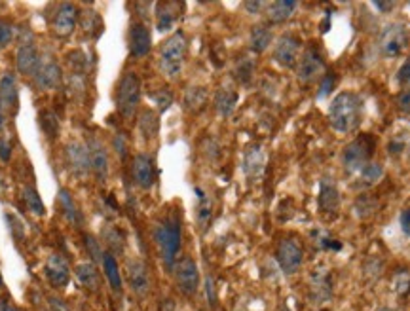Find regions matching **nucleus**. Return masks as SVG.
I'll use <instances>...</instances> for the list:
<instances>
[{
    "label": "nucleus",
    "mask_w": 410,
    "mask_h": 311,
    "mask_svg": "<svg viewBox=\"0 0 410 311\" xmlns=\"http://www.w3.org/2000/svg\"><path fill=\"white\" fill-rule=\"evenodd\" d=\"M410 33L403 23H390L384 27L378 38V50L384 55L386 59H395L409 46Z\"/></svg>",
    "instance_id": "6"
},
{
    "label": "nucleus",
    "mask_w": 410,
    "mask_h": 311,
    "mask_svg": "<svg viewBox=\"0 0 410 311\" xmlns=\"http://www.w3.org/2000/svg\"><path fill=\"white\" fill-rule=\"evenodd\" d=\"M266 167V154L264 148L260 145H249L243 152V173L249 179H258L262 177Z\"/></svg>",
    "instance_id": "21"
},
{
    "label": "nucleus",
    "mask_w": 410,
    "mask_h": 311,
    "mask_svg": "<svg viewBox=\"0 0 410 311\" xmlns=\"http://www.w3.org/2000/svg\"><path fill=\"white\" fill-rule=\"evenodd\" d=\"M397 82L401 84V86H409L410 84V57L409 59H404L403 65L399 66Z\"/></svg>",
    "instance_id": "43"
},
{
    "label": "nucleus",
    "mask_w": 410,
    "mask_h": 311,
    "mask_svg": "<svg viewBox=\"0 0 410 311\" xmlns=\"http://www.w3.org/2000/svg\"><path fill=\"white\" fill-rule=\"evenodd\" d=\"M87 156H90V169L95 175V179L99 182H105L108 179V154H106L105 145L99 139L87 140Z\"/></svg>",
    "instance_id": "16"
},
{
    "label": "nucleus",
    "mask_w": 410,
    "mask_h": 311,
    "mask_svg": "<svg viewBox=\"0 0 410 311\" xmlns=\"http://www.w3.org/2000/svg\"><path fill=\"white\" fill-rule=\"evenodd\" d=\"M382 311H393V310H390V308H386V310H382Z\"/></svg>",
    "instance_id": "54"
},
{
    "label": "nucleus",
    "mask_w": 410,
    "mask_h": 311,
    "mask_svg": "<svg viewBox=\"0 0 410 311\" xmlns=\"http://www.w3.org/2000/svg\"><path fill=\"white\" fill-rule=\"evenodd\" d=\"M114 146H116V152H120V156L124 158V156H126V143H124V137H122V135H116Z\"/></svg>",
    "instance_id": "50"
},
{
    "label": "nucleus",
    "mask_w": 410,
    "mask_h": 311,
    "mask_svg": "<svg viewBox=\"0 0 410 311\" xmlns=\"http://www.w3.org/2000/svg\"><path fill=\"white\" fill-rule=\"evenodd\" d=\"M264 6H266V4H264V2H260V0H257V2H253V0H249V2H245V4H243V8L249 13H260V10H262Z\"/></svg>",
    "instance_id": "47"
},
{
    "label": "nucleus",
    "mask_w": 410,
    "mask_h": 311,
    "mask_svg": "<svg viewBox=\"0 0 410 311\" xmlns=\"http://www.w3.org/2000/svg\"><path fill=\"white\" fill-rule=\"evenodd\" d=\"M139 131L143 133V137L146 140H153L158 137L160 131V120L158 114L154 113V110H143L139 116Z\"/></svg>",
    "instance_id": "31"
},
{
    "label": "nucleus",
    "mask_w": 410,
    "mask_h": 311,
    "mask_svg": "<svg viewBox=\"0 0 410 311\" xmlns=\"http://www.w3.org/2000/svg\"><path fill=\"white\" fill-rule=\"evenodd\" d=\"M57 205H59L63 217H65L71 224L74 226L82 224V215H80L78 207H76V203H74L73 196L66 192L65 188H61L59 194H57Z\"/></svg>",
    "instance_id": "28"
},
{
    "label": "nucleus",
    "mask_w": 410,
    "mask_h": 311,
    "mask_svg": "<svg viewBox=\"0 0 410 311\" xmlns=\"http://www.w3.org/2000/svg\"><path fill=\"white\" fill-rule=\"evenodd\" d=\"M271 42H274V33L268 25H255L251 29V36H249V46L255 53H262L268 50Z\"/></svg>",
    "instance_id": "29"
},
{
    "label": "nucleus",
    "mask_w": 410,
    "mask_h": 311,
    "mask_svg": "<svg viewBox=\"0 0 410 311\" xmlns=\"http://www.w3.org/2000/svg\"><path fill=\"white\" fill-rule=\"evenodd\" d=\"M76 279H78L80 285L84 287L87 292L99 291L101 275L93 262H82V264L76 266Z\"/></svg>",
    "instance_id": "23"
},
{
    "label": "nucleus",
    "mask_w": 410,
    "mask_h": 311,
    "mask_svg": "<svg viewBox=\"0 0 410 311\" xmlns=\"http://www.w3.org/2000/svg\"><path fill=\"white\" fill-rule=\"evenodd\" d=\"M13 36H15V29L10 21L0 20V50L12 44Z\"/></svg>",
    "instance_id": "39"
},
{
    "label": "nucleus",
    "mask_w": 410,
    "mask_h": 311,
    "mask_svg": "<svg viewBox=\"0 0 410 311\" xmlns=\"http://www.w3.org/2000/svg\"><path fill=\"white\" fill-rule=\"evenodd\" d=\"M372 6L380 10V13H390L395 8V2H372Z\"/></svg>",
    "instance_id": "49"
},
{
    "label": "nucleus",
    "mask_w": 410,
    "mask_h": 311,
    "mask_svg": "<svg viewBox=\"0 0 410 311\" xmlns=\"http://www.w3.org/2000/svg\"><path fill=\"white\" fill-rule=\"evenodd\" d=\"M300 48L302 42L295 33H283L276 42L274 48V61L278 65L285 66V68H291L300 59Z\"/></svg>",
    "instance_id": "9"
},
{
    "label": "nucleus",
    "mask_w": 410,
    "mask_h": 311,
    "mask_svg": "<svg viewBox=\"0 0 410 311\" xmlns=\"http://www.w3.org/2000/svg\"><path fill=\"white\" fill-rule=\"evenodd\" d=\"M207 103V89L202 86H190L183 97V105L190 113H199Z\"/></svg>",
    "instance_id": "30"
},
{
    "label": "nucleus",
    "mask_w": 410,
    "mask_h": 311,
    "mask_svg": "<svg viewBox=\"0 0 410 311\" xmlns=\"http://www.w3.org/2000/svg\"><path fill=\"white\" fill-rule=\"evenodd\" d=\"M132 173L133 180L139 188H143V190L153 188L154 180H156V169H154V161L148 154L141 152L133 158Z\"/></svg>",
    "instance_id": "19"
},
{
    "label": "nucleus",
    "mask_w": 410,
    "mask_h": 311,
    "mask_svg": "<svg viewBox=\"0 0 410 311\" xmlns=\"http://www.w3.org/2000/svg\"><path fill=\"white\" fill-rule=\"evenodd\" d=\"M393 289L399 294H407L410 291V273L399 272L395 279H393Z\"/></svg>",
    "instance_id": "41"
},
{
    "label": "nucleus",
    "mask_w": 410,
    "mask_h": 311,
    "mask_svg": "<svg viewBox=\"0 0 410 311\" xmlns=\"http://www.w3.org/2000/svg\"><path fill=\"white\" fill-rule=\"evenodd\" d=\"M397 106L401 113L409 114L410 116V87H407V89H403V92L399 93Z\"/></svg>",
    "instance_id": "44"
},
{
    "label": "nucleus",
    "mask_w": 410,
    "mask_h": 311,
    "mask_svg": "<svg viewBox=\"0 0 410 311\" xmlns=\"http://www.w3.org/2000/svg\"><path fill=\"white\" fill-rule=\"evenodd\" d=\"M103 239H105V243L108 245V249L113 252V254H122L124 252V247H126V239L124 236L116 230V228H106L105 232H103Z\"/></svg>",
    "instance_id": "36"
},
{
    "label": "nucleus",
    "mask_w": 410,
    "mask_h": 311,
    "mask_svg": "<svg viewBox=\"0 0 410 311\" xmlns=\"http://www.w3.org/2000/svg\"><path fill=\"white\" fill-rule=\"evenodd\" d=\"M0 311H20L12 302H8V300H0Z\"/></svg>",
    "instance_id": "51"
},
{
    "label": "nucleus",
    "mask_w": 410,
    "mask_h": 311,
    "mask_svg": "<svg viewBox=\"0 0 410 311\" xmlns=\"http://www.w3.org/2000/svg\"><path fill=\"white\" fill-rule=\"evenodd\" d=\"M141 103V80L135 73H126L118 82L116 108L126 120H132Z\"/></svg>",
    "instance_id": "5"
},
{
    "label": "nucleus",
    "mask_w": 410,
    "mask_h": 311,
    "mask_svg": "<svg viewBox=\"0 0 410 311\" xmlns=\"http://www.w3.org/2000/svg\"><path fill=\"white\" fill-rule=\"evenodd\" d=\"M48 305H50V311H71V308L63 302L57 296H50L48 298Z\"/></svg>",
    "instance_id": "45"
},
{
    "label": "nucleus",
    "mask_w": 410,
    "mask_h": 311,
    "mask_svg": "<svg viewBox=\"0 0 410 311\" xmlns=\"http://www.w3.org/2000/svg\"><path fill=\"white\" fill-rule=\"evenodd\" d=\"M359 177H361V182H363L365 186L376 185L378 180L384 177V167L380 166L378 161H369V164L359 171Z\"/></svg>",
    "instance_id": "34"
},
{
    "label": "nucleus",
    "mask_w": 410,
    "mask_h": 311,
    "mask_svg": "<svg viewBox=\"0 0 410 311\" xmlns=\"http://www.w3.org/2000/svg\"><path fill=\"white\" fill-rule=\"evenodd\" d=\"M126 275L132 291L137 296H141V298H145L146 294L150 292V273H148V268H146L145 262L139 259L127 260Z\"/></svg>",
    "instance_id": "12"
},
{
    "label": "nucleus",
    "mask_w": 410,
    "mask_h": 311,
    "mask_svg": "<svg viewBox=\"0 0 410 311\" xmlns=\"http://www.w3.org/2000/svg\"><path fill=\"white\" fill-rule=\"evenodd\" d=\"M17 108V84L15 76L4 73L0 76V129L4 126L8 114L15 113Z\"/></svg>",
    "instance_id": "13"
},
{
    "label": "nucleus",
    "mask_w": 410,
    "mask_h": 311,
    "mask_svg": "<svg viewBox=\"0 0 410 311\" xmlns=\"http://www.w3.org/2000/svg\"><path fill=\"white\" fill-rule=\"evenodd\" d=\"M363 118V99L355 92H340L329 106V124L337 133L355 131Z\"/></svg>",
    "instance_id": "1"
},
{
    "label": "nucleus",
    "mask_w": 410,
    "mask_h": 311,
    "mask_svg": "<svg viewBox=\"0 0 410 311\" xmlns=\"http://www.w3.org/2000/svg\"><path fill=\"white\" fill-rule=\"evenodd\" d=\"M48 281L52 283L55 289H65L71 281V266L61 254H52L46 260V268H44Z\"/></svg>",
    "instance_id": "20"
},
{
    "label": "nucleus",
    "mask_w": 410,
    "mask_h": 311,
    "mask_svg": "<svg viewBox=\"0 0 410 311\" xmlns=\"http://www.w3.org/2000/svg\"><path fill=\"white\" fill-rule=\"evenodd\" d=\"M34 86L42 89V92H50V89H57L61 86V80H63V73H61V66L55 61L48 59L42 61L38 66V71L33 76Z\"/></svg>",
    "instance_id": "18"
},
{
    "label": "nucleus",
    "mask_w": 410,
    "mask_h": 311,
    "mask_svg": "<svg viewBox=\"0 0 410 311\" xmlns=\"http://www.w3.org/2000/svg\"><path fill=\"white\" fill-rule=\"evenodd\" d=\"M40 126H42V131L46 133L48 139H55L59 135V120L53 110L40 113Z\"/></svg>",
    "instance_id": "35"
},
{
    "label": "nucleus",
    "mask_w": 410,
    "mask_h": 311,
    "mask_svg": "<svg viewBox=\"0 0 410 311\" xmlns=\"http://www.w3.org/2000/svg\"><path fill=\"white\" fill-rule=\"evenodd\" d=\"M153 99L158 105L160 110H167L173 103V95L169 92H166V89H160V92L153 93Z\"/></svg>",
    "instance_id": "42"
},
{
    "label": "nucleus",
    "mask_w": 410,
    "mask_h": 311,
    "mask_svg": "<svg viewBox=\"0 0 410 311\" xmlns=\"http://www.w3.org/2000/svg\"><path fill=\"white\" fill-rule=\"evenodd\" d=\"M175 8H179V4H175V2H158L156 4V27H158L160 33H166L175 25V21H177Z\"/></svg>",
    "instance_id": "27"
},
{
    "label": "nucleus",
    "mask_w": 410,
    "mask_h": 311,
    "mask_svg": "<svg viewBox=\"0 0 410 311\" xmlns=\"http://www.w3.org/2000/svg\"><path fill=\"white\" fill-rule=\"evenodd\" d=\"M297 8L298 2H295V0H278V2L268 4L266 15H268L270 23H285L295 15Z\"/></svg>",
    "instance_id": "24"
},
{
    "label": "nucleus",
    "mask_w": 410,
    "mask_h": 311,
    "mask_svg": "<svg viewBox=\"0 0 410 311\" xmlns=\"http://www.w3.org/2000/svg\"><path fill=\"white\" fill-rule=\"evenodd\" d=\"M325 73L327 71H325V61L321 52L313 46L306 48L297 65V78L300 80V84H311L316 80L323 78Z\"/></svg>",
    "instance_id": "7"
},
{
    "label": "nucleus",
    "mask_w": 410,
    "mask_h": 311,
    "mask_svg": "<svg viewBox=\"0 0 410 311\" xmlns=\"http://www.w3.org/2000/svg\"><path fill=\"white\" fill-rule=\"evenodd\" d=\"M374 139L371 135H359L342 150V167L348 175H358L374 154Z\"/></svg>",
    "instance_id": "4"
},
{
    "label": "nucleus",
    "mask_w": 410,
    "mask_h": 311,
    "mask_svg": "<svg viewBox=\"0 0 410 311\" xmlns=\"http://www.w3.org/2000/svg\"><path fill=\"white\" fill-rule=\"evenodd\" d=\"M65 161L71 173H73L74 177H78V179H84L87 173L92 171L90 169V156H87L86 145H82L78 140H73V143L66 145Z\"/></svg>",
    "instance_id": "15"
},
{
    "label": "nucleus",
    "mask_w": 410,
    "mask_h": 311,
    "mask_svg": "<svg viewBox=\"0 0 410 311\" xmlns=\"http://www.w3.org/2000/svg\"><path fill=\"white\" fill-rule=\"evenodd\" d=\"M188 50V40L183 31H175L169 38L162 44L160 50V68L162 74L169 80H175L183 71Z\"/></svg>",
    "instance_id": "3"
},
{
    "label": "nucleus",
    "mask_w": 410,
    "mask_h": 311,
    "mask_svg": "<svg viewBox=\"0 0 410 311\" xmlns=\"http://www.w3.org/2000/svg\"><path fill=\"white\" fill-rule=\"evenodd\" d=\"M4 289V279H2V273H0V291Z\"/></svg>",
    "instance_id": "53"
},
{
    "label": "nucleus",
    "mask_w": 410,
    "mask_h": 311,
    "mask_svg": "<svg viewBox=\"0 0 410 311\" xmlns=\"http://www.w3.org/2000/svg\"><path fill=\"white\" fill-rule=\"evenodd\" d=\"M253 73H255V63H253L251 57L239 59L238 66H236V78H238L241 84H249L253 78Z\"/></svg>",
    "instance_id": "37"
},
{
    "label": "nucleus",
    "mask_w": 410,
    "mask_h": 311,
    "mask_svg": "<svg viewBox=\"0 0 410 311\" xmlns=\"http://www.w3.org/2000/svg\"><path fill=\"white\" fill-rule=\"evenodd\" d=\"M181 239H183V230H181V219L177 215H167L166 219L160 220L154 228V241L158 245L160 256L164 260L169 272L177 264V254L181 251Z\"/></svg>",
    "instance_id": "2"
},
{
    "label": "nucleus",
    "mask_w": 410,
    "mask_h": 311,
    "mask_svg": "<svg viewBox=\"0 0 410 311\" xmlns=\"http://www.w3.org/2000/svg\"><path fill=\"white\" fill-rule=\"evenodd\" d=\"M23 199H25L27 209L33 215H36V217H44L46 215V205H44V201H42L38 190L34 186L29 185L23 188Z\"/></svg>",
    "instance_id": "32"
},
{
    "label": "nucleus",
    "mask_w": 410,
    "mask_h": 311,
    "mask_svg": "<svg viewBox=\"0 0 410 311\" xmlns=\"http://www.w3.org/2000/svg\"><path fill=\"white\" fill-rule=\"evenodd\" d=\"M101 264H103V272H105L106 281H108L111 289L120 294V292H122V273H120L118 260L114 259L113 252L105 251L103 252V260H101Z\"/></svg>",
    "instance_id": "25"
},
{
    "label": "nucleus",
    "mask_w": 410,
    "mask_h": 311,
    "mask_svg": "<svg viewBox=\"0 0 410 311\" xmlns=\"http://www.w3.org/2000/svg\"><path fill=\"white\" fill-rule=\"evenodd\" d=\"M238 105V92L232 87H220L215 93V108L222 118H228Z\"/></svg>",
    "instance_id": "26"
},
{
    "label": "nucleus",
    "mask_w": 410,
    "mask_h": 311,
    "mask_svg": "<svg viewBox=\"0 0 410 311\" xmlns=\"http://www.w3.org/2000/svg\"><path fill=\"white\" fill-rule=\"evenodd\" d=\"M153 50V34H150V29L145 25V23H132L129 27V53L133 57H146Z\"/></svg>",
    "instance_id": "17"
},
{
    "label": "nucleus",
    "mask_w": 410,
    "mask_h": 311,
    "mask_svg": "<svg viewBox=\"0 0 410 311\" xmlns=\"http://www.w3.org/2000/svg\"><path fill=\"white\" fill-rule=\"evenodd\" d=\"M78 17L80 10L76 4H73V2H63V4H59L57 12L53 13V33L59 34V36L73 34V31L78 25Z\"/></svg>",
    "instance_id": "14"
},
{
    "label": "nucleus",
    "mask_w": 410,
    "mask_h": 311,
    "mask_svg": "<svg viewBox=\"0 0 410 311\" xmlns=\"http://www.w3.org/2000/svg\"><path fill=\"white\" fill-rule=\"evenodd\" d=\"M276 259H278L279 268L283 270V273L291 275V273H297L304 262V249L298 239L285 238L279 241Z\"/></svg>",
    "instance_id": "8"
},
{
    "label": "nucleus",
    "mask_w": 410,
    "mask_h": 311,
    "mask_svg": "<svg viewBox=\"0 0 410 311\" xmlns=\"http://www.w3.org/2000/svg\"><path fill=\"white\" fill-rule=\"evenodd\" d=\"M173 275H175V283L179 287L183 294H196L199 287V272L198 266L190 256L177 260V264L173 268Z\"/></svg>",
    "instance_id": "10"
},
{
    "label": "nucleus",
    "mask_w": 410,
    "mask_h": 311,
    "mask_svg": "<svg viewBox=\"0 0 410 311\" xmlns=\"http://www.w3.org/2000/svg\"><path fill=\"white\" fill-rule=\"evenodd\" d=\"M196 194H198V199H199L198 209H196V219H198L199 228L205 230V228L209 226V222H211L213 205H211V201H209V198H207L199 188H196Z\"/></svg>",
    "instance_id": "33"
},
{
    "label": "nucleus",
    "mask_w": 410,
    "mask_h": 311,
    "mask_svg": "<svg viewBox=\"0 0 410 311\" xmlns=\"http://www.w3.org/2000/svg\"><path fill=\"white\" fill-rule=\"evenodd\" d=\"M84 245L87 249V254H92V259L95 262H101L103 260V249L99 245V239H95L92 233H86L84 236Z\"/></svg>",
    "instance_id": "38"
},
{
    "label": "nucleus",
    "mask_w": 410,
    "mask_h": 311,
    "mask_svg": "<svg viewBox=\"0 0 410 311\" xmlns=\"http://www.w3.org/2000/svg\"><path fill=\"white\" fill-rule=\"evenodd\" d=\"M334 84H337V76H334L332 73H325V76L321 78V87H319V93H318L319 99L327 97V95L334 89Z\"/></svg>",
    "instance_id": "40"
},
{
    "label": "nucleus",
    "mask_w": 410,
    "mask_h": 311,
    "mask_svg": "<svg viewBox=\"0 0 410 311\" xmlns=\"http://www.w3.org/2000/svg\"><path fill=\"white\" fill-rule=\"evenodd\" d=\"M10 154H12V145L8 140H2L0 143V159L2 161H8L10 159Z\"/></svg>",
    "instance_id": "48"
},
{
    "label": "nucleus",
    "mask_w": 410,
    "mask_h": 311,
    "mask_svg": "<svg viewBox=\"0 0 410 311\" xmlns=\"http://www.w3.org/2000/svg\"><path fill=\"white\" fill-rule=\"evenodd\" d=\"M207 296H209V302L215 304V292H213V279L207 277Z\"/></svg>",
    "instance_id": "52"
},
{
    "label": "nucleus",
    "mask_w": 410,
    "mask_h": 311,
    "mask_svg": "<svg viewBox=\"0 0 410 311\" xmlns=\"http://www.w3.org/2000/svg\"><path fill=\"white\" fill-rule=\"evenodd\" d=\"M319 209L334 215L340 209V190L331 177H323L319 182Z\"/></svg>",
    "instance_id": "22"
},
{
    "label": "nucleus",
    "mask_w": 410,
    "mask_h": 311,
    "mask_svg": "<svg viewBox=\"0 0 410 311\" xmlns=\"http://www.w3.org/2000/svg\"><path fill=\"white\" fill-rule=\"evenodd\" d=\"M40 63H42V57H40L38 48L34 44L33 40H23L17 48V53H15V66L23 76H31L33 78L36 71H38Z\"/></svg>",
    "instance_id": "11"
},
{
    "label": "nucleus",
    "mask_w": 410,
    "mask_h": 311,
    "mask_svg": "<svg viewBox=\"0 0 410 311\" xmlns=\"http://www.w3.org/2000/svg\"><path fill=\"white\" fill-rule=\"evenodd\" d=\"M399 224H401V230H403L407 236L410 238V209H404L399 217Z\"/></svg>",
    "instance_id": "46"
}]
</instances>
